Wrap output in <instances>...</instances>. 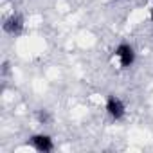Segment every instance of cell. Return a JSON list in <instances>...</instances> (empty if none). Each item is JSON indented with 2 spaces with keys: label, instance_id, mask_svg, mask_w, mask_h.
<instances>
[{
  "label": "cell",
  "instance_id": "cell-1",
  "mask_svg": "<svg viewBox=\"0 0 153 153\" xmlns=\"http://www.w3.org/2000/svg\"><path fill=\"white\" fill-rule=\"evenodd\" d=\"M114 58H115L119 68L128 70V68H131V67L135 65V61H137V51H135V47H133L130 42H121V43H117L115 49H114Z\"/></svg>",
  "mask_w": 153,
  "mask_h": 153
},
{
  "label": "cell",
  "instance_id": "cell-2",
  "mask_svg": "<svg viewBox=\"0 0 153 153\" xmlns=\"http://www.w3.org/2000/svg\"><path fill=\"white\" fill-rule=\"evenodd\" d=\"M105 112H106V115H108L112 121L119 123V121H123V119L126 117L128 106H126V103H124V99H123L121 96H117V94H108L106 99H105Z\"/></svg>",
  "mask_w": 153,
  "mask_h": 153
},
{
  "label": "cell",
  "instance_id": "cell-3",
  "mask_svg": "<svg viewBox=\"0 0 153 153\" xmlns=\"http://www.w3.org/2000/svg\"><path fill=\"white\" fill-rule=\"evenodd\" d=\"M2 29L6 34L13 36V38H18L24 34L25 31V18L20 15V13H11L9 16L4 18V24H2Z\"/></svg>",
  "mask_w": 153,
  "mask_h": 153
},
{
  "label": "cell",
  "instance_id": "cell-4",
  "mask_svg": "<svg viewBox=\"0 0 153 153\" xmlns=\"http://www.w3.org/2000/svg\"><path fill=\"white\" fill-rule=\"evenodd\" d=\"M29 144L34 151L38 153H51L54 151L56 144H54V139L52 135H49L47 131H38V133H33L29 137Z\"/></svg>",
  "mask_w": 153,
  "mask_h": 153
},
{
  "label": "cell",
  "instance_id": "cell-5",
  "mask_svg": "<svg viewBox=\"0 0 153 153\" xmlns=\"http://www.w3.org/2000/svg\"><path fill=\"white\" fill-rule=\"evenodd\" d=\"M51 119H52V115L49 114V110H47V108L38 110V121H40V124H49V123H51Z\"/></svg>",
  "mask_w": 153,
  "mask_h": 153
},
{
  "label": "cell",
  "instance_id": "cell-6",
  "mask_svg": "<svg viewBox=\"0 0 153 153\" xmlns=\"http://www.w3.org/2000/svg\"><path fill=\"white\" fill-rule=\"evenodd\" d=\"M149 20H151V24H153V4H151V7H149Z\"/></svg>",
  "mask_w": 153,
  "mask_h": 153
}]
</instances>
